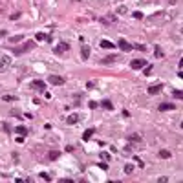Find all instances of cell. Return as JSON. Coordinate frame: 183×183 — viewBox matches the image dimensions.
<instances>
[{
	"label": "cell",
	"instance_id": "obj_1",
	"mask_svg": "<svg viewBox=\"0 0 183 183\" xmlns=\"http://www.w3.org/2000/svg\"><path fill=\"white\" fill-rule=\"evenodd\" d=\"M35 48V42L33 40H26L22 46H15L11 51L15 53V55H22V53H26V51H29V50H33Z\"/></svg>",
	"mask_w": 183,
	"mask_h": 183
},
{
	"label": "cell",
	"instance_id": "obj_2",
	"mask_svg": "<svg viewBox=\"0 0 183 183\" xmlns=\"http://www.w3.org/2000/svg\"><path fill=\"white\" fill-rule=\"evenodd\" d=\"M29 88H33V90H37V92H44L46 84H44V81L35 79V81H31V82H29Z\"/></svg>",
	"mask_w": 183,
	"mask_h": 183
},
{
	"label": "cell",
	"instance_id": "obj_3",
	"mask_svg": "<svg viewBox=\"0 0 183 183\" xmlns=\"http://www.w3.org/2000/svg\"><path fill=\"white\" fill-rule=\"evenodd\" d=\"M70 50V44L68 42H59V44L53 48V51H55V55H62L64 51H68Z\"/></svg>",
	"mask_w": 183,
	"mask_h": 183
},
{
	"label": "cell",
	"instance_id": "obj_4",
	"mask_svg": "<svg viewBox=\"0 0 183 183\" xmlns=\"http://www.w3.org/2000/svg\"><path fill=\"white\" fill-rule=\"evenodd\" d=\"M9 66H11V57H9V55H2V57H0V71L7 70Z\"/></svg>",
	"mask_w": 183,
	"mask_h": 183
},
{
	"label": "cell",
	"instance_id": "obj_5",
	"mask_svg": "<svg viewBox=\"0 0 183 183\" xmlns=\"http://www.w3.org/2000/svg\"><path fill=\"white\" fill-rule=\"evenodd\" d=\"M53 86H61V84H64L66 82V79L64 77H61V75H50V79H48Z\"/></svg>",
	"mask_w": 183,
	"mask_h": 183
},
{
	"label": "cell",
	"instance_id": "obj_6",
	"mask_svg": "<svg viewBox=\"0 0 183 183\" xmlns=\"http://www.w3.org/2000/svg\"><path fill=\"white\" fill-rule=\"evenodd\" d=\"M130 66H132L134 70H139V68H145V66H147V61H145V59H134V61L130 62Z\"/></svg>",
	"mask_w": 183,
	"mask_h": 183
},
{
	"label": "cell",
	"instance_id": "obj_7",
	"mask_svg": "<svg viewBox=\"0 0 183 183\" xmlns=\"http://www.w3.org/2000/svg\"><path fill=\"white\" fill-rule=\"evenodd\" d=\"M176 108V104L174 103H163V104H159L157 106V110L159 112H168V110H174Z\"/></svg>",
	"mask_w": 183,
	"mask_h": 183
},
{
	"label": "cell",
	"instance_id": "obj_8",
	"mask_svg": "<svg viewBox=\"0 0 183 183\" xmlns=\"http://www.w3.org/2000/svg\"><path fill=\"white\" fill-rule=\"evenodd\" d=\"M115 46H119L123 51H130V50H132V44H128V42H126L125 39H119V42H117Z\"/></svg>",
	"mask_w": 183,
	"mask_h": 183
},
{
	"label": "cell",
	"instance_id": "obj_9",
	"mask_svg": "<svg viewBox=\"0 0 183 183\" xmlns=\"http://www.w3.org/2000/svg\"><path fill=\"white\" fill-rule=\"evenodd\" d=\"M161 88H163V84H154V86H148V93L150 95H156L161 92Z\"/></svg>",
	"mask_w": 183,
	"mask_h": 183
},
{
	"label": "cell",
	"instance_id": "obj_10",
	"mask_svg": "<svg viewBox=\"0 0 183 183\" xmlns=\"http://www.w3.org/2000/svg\"><path fill=\"white\" fill-rule=\"evenodd\" d=\"M81 57H82L84 61L90 57V46H86V44H84V46L81 48Z\"/></svg>",
	"mask_w": 183,
	"mask_h": 183
},
{
	"label": "cell",
	"instance_id": "obj_11",
	"mask_svg": "<svg viewBox=\"0 0 183 183\" xmlns=\"http://www.w3.org/2000/svg\"><path fill=\"white\" fill-rule=\"evenodd\" d=\"M99 104L103 106L104 110H114V104H112V101H108V99H104V101H101Z\"/></svg>",
	"mask_w": 183,
	"mask_h": 183
},
{
	"label": "cell",
	"instance_id": "obj_12",
	"mask_svg": "<svg viewBox=\"0 0 183 183\" xmlns=\"http://www.w3.org/2000/svg\"><path fill=\"white\" fill-rule=\"evenodd\" d=\"M93 132H95V128H88V130H84V134H82V139H84V141H88V139L93 136Z\"/></svg>",
	"mask_w": 183,
	"mask_h": 183
},
{
	"label": "cell",
	"instance_id": "obj_13",
	"mask_svg": "<svg viewBox=\"0 0 183 183\" xmlns=\"http://www.w3.org/2000/svg\"><path fill=\"white\" fill-rule=\"evenodd\" d=\"M77 121H79V115H77V114H71L68 119H66V123H68V125H75Z\"/></svg>",
	"mask_w": 183,
	"mask_h": 183
},
{
	"label": "cell",
	"instance_id": "obj_14",
	"mask_svg": "<svg viewBox=\"0 0 183 183\" xmlns=\"http://www.w3.org/2000/svg\"><path fill=\"white\" fill-rule=\"evenodd\" d=\"M35 39L37 40H48V42H51V35H44V33H37Z\"/></svg>",
	"mask_w": 183,
	"mask_h": 183
},
{
	"label": "cell",
	"instance_id": "obj_15",
	"mask_svg": "<svg viewBox=\"0 0 183 183\" xmlns=\"http://www.w3.org/2000/svg\"><path fill=\"white\" fill-rule=\"evenodd\" d=\"M99 44H101V48H114V46H115L114 42H110V40H106V39H103V40L99 42Z\"/></svg>",
	"mask_w": 183,
	"mask_h": 183
},
{
	"label": "cell",
	"instance_id": "obj_16",
	"mask_svg": "<svg viewBox=\"0 0 183 183\" xmlns=\"http://www.w3.org/2000/svg\"><path fill=\"white\" fill-rule=\"evenodd\" d=\"M20 40H24V35H15V37L9 39V44H17V42H20Z\"/></svg>",
	"mask_w": 183,
	"mask_h": 183
},
{
	"label": "cell",
	"instance_id": "obj_17",
	"mask_svg": "<svg viewBox=\"0 0 183 183\" xmlns=\"http://www.w3.org/2000/svg\"><path fill=\"white\" fill-rule=\"evenodd\" d=\"M115 59H117L115 55H108V57H104L101 62H103V64H112V62H115Z\"/></svg>",
	"mask_w": 183,
	"mask_h": 183
},
{
	"label": "cell",
	"instance_id": "obj_18",
	"mask_svg": "<svg viewBox=\"0 0 183 183\" xmlns=\"http://www.w3.org/2000/svg\"><path fill=\"white\" fill-rule=\"evenodd\" d=\"M15 132H17L18 136H26V134H28V128H26V126H17Z\"/></svg>",
	"mask_w": 183,
	"mask_h": 183
},
{
	"label": "cell",
	"instance_id": "obj_19",
	"mask_svg": "<svg viewBox=\"0 0 183 183\" xmlns=\"http://www.w3.org/2000/svg\"><path fill=\"white\" fill-rule=\"evenodd\" d=\"M172 154L168 152V150H159V157H163V159H168Z\"/></svg>",
	"mask_w": 183,
	"mask_h": 183
},
{
	"label": "cell",
	"instance_id": "obj_20",
	"mask_svg": "<svg viewBox=\"0 0 183 183\" xmlns=\"http://www.w3.org/2000/svg\"><path fill=\"white\" fill-rule=\"evenodd\" d=\"M59 156H61V154H59V152H57V150H51V152H50V154H48V157H50V159H57V157H59Z\"/></svg>",
	"mask_w": 183,
	"mask_h": 183
},
{
	"label": "cell",
	"instance_id": "obj_21",
	"mask_svg": "<svg viewBox=\"0 0 183 183\" xmlns=\"http://www.w3.org/2000/svg\"><path fill=\"white\" fill-rule=\"evenodd\" d=\"M172 95H174L176 99H181V97H183V93H181V90H174V92H172Z\"/></svg>",
	"mask_w": 183,
	"mask_h": 183
},
{
	"label": "cell",
	"instance_id": "obj_22",
	"mask_svg": "<svg viewBox=\"0 0 183 183\" xmlns=\"http://www.w3.org/2000/svg\"><path fill=\"white\" fill-rule=\"evenodd\" d=\"M99 157H101V159H104V161H108V159H110V154H108V152H101V154H99Z\"/></svg>",
	"mask_w": 183,
	"mask_h": 183
},
{
	"label": "cell",
	"instance_id": "obj_23",
	"mask_svg": "<svg viewBox=\"0 0 183 183\" xmlns=\"http://www.w3.org/2000/svg\"><path fill=\"white\" fill-rule=\"evenodd\" d=\"M132 170H134V165H125V172H126V174H130Z\"/></svg>",
	"mask_w": 183,
	"mask_h": 183
},
{
	"label": "cell",
	"instance_id": "obj_24",
	"mask_svg": "<svg viewBox=\"0 0 183 183\" xmlns=\"http://www.w3.org/2000/svg\"><path fill=\"white\" fill-rule=\"evenodd\" d=\"M40 178L44 179V181H51V178H50V176L46 174V172H40Z\"/></svg>",
	"mask_w": 183,
	"mask_h": 183
},
{
	"label": "cell",
	"instance_id": "obj_25",
	"mask_svg": "<svg viewBox=\"0 0 183 183\" xmlns=\"http://www.w3.org/2000/svg\"><path fill=\"white\" fill-rule=\"evenodd\" d=\"M150 71H152V66H150V64H147V66H145V75H150Z\"/></svg>",
	"mask_w": 183,
	"mask_h": 183
},
{
	"label": "cell",
	"instance_id": "obj_26",
	"mask_svg": "<svg viewBox=\"0 0 183 183\" xmlns=\"http://www.w3.org/2000/svg\"><path fill=\"white\" fill-rule=\"evenodd\" d=\"M132 48H136V50H139V51H145V50H147V48H145L143 44H134Z\"/></svg>",
	"mask_w": 183,
	"mask_h": 183
},
{
	"label": "cell",
	"instance_id": "obj_27",
	"mask_svg": "<svg viewBox=\"0 0 183 183\" xmlns=\"http://www.w3.org/2000/svg\"><path fill=\"white\" fill-rule=\"evenodd\" d=\"M4 101H17L15 95H4Z\"/></svg>",
	"mask_w": 183,
	"mask_h": 183
},
{
	"label": "cell",
	"instance_id": "obj_28",
	"mask_svg": "<svg viewBox=\"0 0 183 183\" xmlns=\"http://www.w3.org/2000/svg\"><path fill=\"white\" fill-rule=\"evenodd\" d=\"M93 86H95V81H88V82H86V88H88V90H92Z\"/></svg>",
	"mask_w": 183,
	"mask_h": 183
},
{
	"label": "cell",
	"instance_id": "obj_29",
	"mask_svg": "<svg viewBox=\"0 0 183 183\" xmlns=\"http://www.w3.org/2000/svg\"><path fill=\"white\" fill-rule=\"evenodd\" d=\"M134 18H137V20L143 18V13H141V11H134Z\"/></svg>",
	"mask_w": 183,
	"mask_h": 183
},
{
	"label": "cell",
	"instance_id": "obj_30",
	"mask_svg": "<svg viewBox=\"0 0 183 183\" xmlns=\"http://www.w3.org/2000/svg\"><path fill=\"white\" fill-rule=\"evenodd\" d=\"M156 57H163V51H161V48H156Z\"/></svg>",
	"mask_w": 183,
	"mask_h": 183
},
{
	"label": "cell",
	"instance_id": "obj_31",
	"mask_svg": "<svg viewBox=\"0 0 183 183\" xmlns=\"http://www.w3.org/2000/svg\"><path fill=\"white\" fill-rule=\"evenodd\" d=\"M88 106H90L92 110H95V108H97V103H95V101H90V104H88Z\"/></svg>",
	"mask_w": 183,
	"mask_h": 183
},
{
	"label": "cell",
	"instance_id": "obj_32",
	"mask_svg": "<svg viewBox=\"0 0 183 183\" xmlns=\"http://www.w3.org/2000/svg\"><path fill=\"white\" fill-rule=\"evenodd\" d=\"M20 17V13H15V15H11V17H9V18H11V20H17Z\"/></svg>",
	"mask_w": 183,
	"mask_h": 183
}]
</instances>
